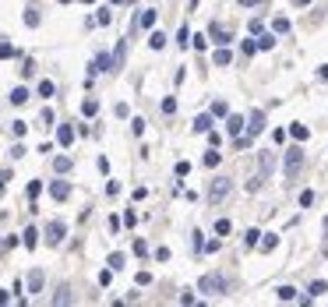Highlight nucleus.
Returning a JSON list of instances; mask_svg holds the SVG:
<instances>
[{"label": "nucleus", "mask_w": 328, "mask_h": 307, "mask_svg": "<svg viewBox=\"0 0 328 307\" xmlns=\"http://www.w3.org/2000/svg\"><path fill=\"white\" fill-rule=\"evenodd\" d=\"M198 290L219 297V293H226V276H219V272H205V276L198 279Z\"/></svg>", "instance_id": "nucleus-1"}, {"label": "nucleus", "mask_w": 328, "mask_h": 307, "mask_svg": "<svg viewBox=\"0 0 328 307\" xmlns=\"http://www.w3.org/2000/svg\"><path fill=\"white\" fill-rule=\"evenodd\" d=\"M230 194H233V180H230V177H215L212 187H208V201L215 205V201H226Z\"/></svg>", "instance_id": "nucleus-2"}, {"label": "nucleus", "mask_w": 328, "mask_h": 307, "mask_svg": "<svg viewBox=\"0 0 328 307\" xmlns=\"http://www.w3.org/2000/svg\"><path fill=\"white\" fill-rule=\"evenodd\" d=\"M300 166H304V152H300V149H289V152H286V177L297 180V177H300Z\"/></svg>", "instance_id": "nucleus-3"}, {"label": "nucleus", "mask_w": 328, "mask_h": 307, "mask_svg": "<svg viewBox=\"0 0 328 307\" xmlns=\"http://www.w3.org/2000/svg\"><path fill=\"white\" fill-rule=\"evenodd\" d=\"M64 236H67V223H64V219H53V223L46 226V244H53V247H57Z\"/></svg>", "instance_id": "nucleus-4"}, {"label": "nucleus", "mask_w": 328, "mask_h": 307, "mask_svg": "<svg viewBox=\"0 0 328 307\" xmlns=\"http://www.w3.org/2000/svg\"><path fill=\"white\" fill-rule=\"evenodd\" d=\"M268 173H275V152H261L258 155V177L268 180Z\"/></svg>", "instance_id": "nucleus-5"}, {"label": "nucleus", "mask_w": 328, "mask_h": 307, "mask_svg": "<svg viewBox=\"0 0 328 307\" xmlns=\"http://www.w3.org/2000/svg\"><path fill=\"white\" fill-rule=\"evenodd\" d=\"M102 71H113V57H110V53H99V57L92 60V71H88V75L95 78V75H102Z\"/></svg>", "instance_id": "nucleus-6"}, {"label": "nucleus", "mask_w": 328, "mask_h": 307, "mask_svg": "<svg viewBox=\"0 0 328 307\" xmlns=\"http://www.w3.org/2000/svg\"><path fill=\"white\" fill-rule=\"evenodd\" d=\"M261 131H265V113H261V110H254V113H250V120H247V134L254 138V134H261Z\"/></svg>", "instance_id": "nucleus-7"}, {"label": "nucleus", "mask_w": 328, "mask_h": 307, "mask_svg": "<svg viewBox=\"0 0 328 307\" xmlns=\"http://www.w3.org/2000/svg\"><path fill=\"white\" fill-rule=\"evenodd\" d=\"M50 194H53L57 201H67V198H71V184H67V180H53V184H50Z\"/></svg>", "instance_id": "nucleus-8"}, {"label": "nucleus", "mask_w": 328, "mask_h": 307, "mask_svg": "<svg viewBox=\"0 0 328 307\" xmlns=\"http://www.w3.org/2000/svg\"><path fill=\"white\" fill-rule=\"evenodd\" d=\"M156 18H159V11H156V7H145L141 18H138V25H141V28H156Z\"/></svg>", "instance_id": "nucleus-9"}, {"label": "nucleus", "mask_w": 328, "mask_h": 307, "mask_svg": "<svg viewBox=\"0 0 328 307\" xmlns=\"http://www.w3.org/2000/svg\"><path fill=\"white\" fill-rule=\"evenodd\" d=\"M57 142L67 149V145L75 142V127H71V124H60V127H57Z\"/></svg>", "instance_id": "nucleus-10"}, {"label": "nucleus", "mask_w": 328, "mask_h": 307, "mask_svg": "<svg viewBox=\"0 0 328 307\" xmlns=\"http://www.w3.org/2000/svg\"><path fill=\"white\" fill-rule=\"evenodd\" d=\"M25 286H28V293H39V290H43V272H39V268H32V272H28V279H25Z\"/></svg>", "instance_id": "nucleus-11"}, {"label": "nucleus", "mask_w": 328, "mask_h": 307, "mask_svg": "<svg viewBox=\"0 0 328 307\" xmlns=\"http://www.w3.org/2000/svg\"><path fill=\"white\" fill-rule=\"evenodd\" d=\"M21 244H25L28 251H35V247H39V230H35V226H28V230L21 233Z\"/></svg>", "instance_id": "nucleus-12"}, {"label": "nucleus", "mask_w": 328, "mask_h": 307, "mask_svg": "<svg viewBox=\"0 0 328 307\" xmlns=\"http://www.w3.org/2000/svg\"><path fill=\"white\" fill-rule=\"evenodd\" d=\"M212 124H215V117H212V113H201V117L194 120V134H205Z\"/></svg>", "instance_id": "nucleus-13"}, {"label": "nucleus", "mask_w": 328, "mask_h": 307, "mask_svg": "<svg viewBox=\"0 0 328 307\" xmlns=\"http://www.w3.org/2000/svg\"><path fill=\"white\" fill-rule=\"evenodd\" d=\"M226 131H230V134H233V138H237V134H240V131H244V117H237V113H233V117H230V113H226Z\"/></svg>", "instance_id": "nucleus-14"}, {"label": "nucleus", "mask_w": 328, "mask_h": 307, "mask_svg": "<svg viewBox=\"0 0 328 307\" xmlns=\"http://www.w3.org/2000/svg\"><path fill=\"white\" fill-rule=\"evenodd\" d=\"M11 103H14V106H25V103H28V88H25V85L11 88Z\"/></svg>", "instance_id": "nucleus-15"}, {"label": "nucleus", "mask_w": 328, "mask_h": 307, "mask_svg": "<svg viewBox=\"0 0 328 307\" xmlns=\"http://www.w3.org/2000/svg\"><path fill=\"white\" fill-rule=\"evenodd\" d=\"M53 304H57V307H67V304H71V286H60V290L53 293Z\"/></svg>", "instance_id": "nucleus-16"}, {"label": "nucleus", "mask_w": 328, "mask_h": 307, "mask_svg": "<svg viewBox=\"0 0 328 307\" xmlns=\"http://www.w3.org/2000/svg\"><path fill=\"white\" fill-rule=\"evenodd\" d=\"M106 265H110V268H113V272H120V268H124V265H127V258H124V254H120V251H113V254H110V258H106Z\"/></svg>", "instance_id": "nucleus-17"}, {"label": "nucleus", "mask_w": 328, "mask_h": 307, "mask_svg": "<svg viewBox=\"0 0 328 307\" xmlns=\"http://www.w3.org/2000/svg\"><path fill=\"white\" fill-rule=\"evenodd\" d=\"M275 293H279V300H282V304H293V300H297V297H300V293H297V290H293V286H279V290H275Z\"/></svg>", "instance_id": "nucleus-18"}, {"label": "nucleus", "mask_w": 328, "mask_h": 307, "mask_svg": "<svg viewBox=\"0 0 328 307\" xmlns=\"http://www.w3.org/2000/svg\"><path fill=\"white\" fill-rule=\"evenodd\" d=\"M212 39H215V46H226V43H233V36H230L226 28H212Z\"/></svg>", "instance_id": "nucleus-19"}, {"label": "nucleus", "mask_w": 328, "mask_h": 307, "mask_svg": "<svg viewBox=\"0 0 328 307\" xmlns=\"http://www.w3.org/2000/svg\"><path fill=\"white\" fill-rule=\"evenodd\" d=\"M289 134H293L297 142H307V138H311V131H307L304 124H289Z\"/></svg>", "instance_id": "nucleus-20"}, {"label": "nucleus", "mask_w": 328, "mask_h": 307, "mask_svg": "<svg viewBox=\"0 0 328 307\" xmlns=\"http://www.w3.org/2000/svg\"><path fill=\"white\" fill-rule=\"evenodd\" d=\"M71 166H75V162H71V155H57V159H53V169H57V173H67Z\"/></svg>", "instance_id": "nucleus-21"}, {"label": "nucleus", "mask_w": 328, "mask_h": 307, "mask_svg": "<svg viewBox=\"0 0 328 307\" xmlns=\"http://www.w3.org/2000/svg\"><path fill=\"white\" fill-rule=\"evenodd\" d=\"M39 21H43V18H39V11H35V7H25V25H28V28H35Z\"/></svg>", "instance_id": "nucleus-22"}, {"label": "nucleus", "mask_w": 328, "mask_h": 307, "mask_svg": "<svg viewBox=\"0 0 328 307\" xmlns=\"http://www.w3.org/2000/svg\"><path fill=\"white\" fill-rule=\"evenodd\" d=\"M176 46H180V50H187V46H191V28H187V25L176 32Z\"/></svg>", "instance_id": "nucleus-23"}, {"label": "nucleus", "mask_w": 328, "mask_h": 307, "mask_svg": "<svg viewBox=\"0 0 328 307\" xmlns=\"http://www.w3.org/2000/svg\"><path fill=\"white\" fill-rule=\"evenodd\" d=\"M254 46H258V50H272V46H275V36H272V32H261V39H258Z\"/></svg>", "instance_id": "nucleus-24"}, {"label": "nucleus", "mask_w": 328, "mask_h": 307, "mask_svg": "<svg viewBox=\"0 0 328 307\" xmlns=\"http://www.w3.org/2000/svg\"><path fill=\"white\" fill-rule=\"evenodd\" d=\"M53 92H57V85H53L50 78H43V81H39V95H43V99H50Z\"/></svg>", "instance_id": "nucleus-25"}, {"label": "nucleus", "mask_w": 328, "mask_h": 307, "mask_svg": "<svg viewBox=\"0 0 328 307\" xmlns=\"http://www.w3.org/2000/svg\"><path fill=\"white\" fill-rule=\"evenodd\" d=\"M258 247H261V251H275V247H279V236H275V233H268L265 240H258Z\"/></svg>", "instance_id": "nucleus-26"}, {"label": "nucleus", "mask_w": 328, "mask_h": 307, "mask_svg": "<svg viewBox=\"0 0 328 307\" xmlns=\"http://www.w3.org/2000/svg\"><path fill=\"white\" fill-rule=\"evenodd\" d=\"M149 46H152V50H163V46H166V36H163V32H152V36H149Z\"/></svg>", "instance_id": "nucleus-27"}, {"label": "nucleus", "mask_w": 328, "mask_h": 307, "mask_svg": "<svg viewBox=\"0 0 328 307\" xmlns=\"http://www.w3.org/2000/svg\"><path fill=\"white\" fill-rule=\"evenodd\" d=\"M82 113H85V117H95V113H99V103H95V99H85V103H82Z\"/></svg>", "instance_id": "nucleus-28"}, {"label": "nucleus", "mask_w": 328, "mask_h": 307, "mask_svg": "<svg viewBox=\"0 0 328 307\" xmlns=\"http://www.w3.org/2000/svg\"><path fill=\"white\" fill-rule=\"evenodd\" d=\"M321 293H328V283L325 279H314L311 283V297H321Z\"/></svg>", "instance_id": "nucleus-29"}, {"label": "nucleus", "mask_w": 328, "mask_h": 307, "mask_svg": "<svg viewBox=\"0 0 328 307\" xmlns=\"http://www.w3.org/2000/svg\"><path fill=\"white\" fill-rule=\"evenodd\" d=\"M272 32H275V36L289 32V21H286V18H275V21H272Z\"/></svg>", "instance_id": "nucleus-30"}, {"label": "nucleus", "mask_w": 328, "mask_h": 307, "mask_svg": "<svg viewBox=\"0 0 328 307\" xmlns=\"http://www.w3.org/2000/svg\"><path fill=\"white\" fill-rule=\"evenodd\" d=\"M226 113H230V106H226L223 99H215V103H212V117H226Z\"/></svg>", "instance_id": "nucleus-31"}, {"label": "nucleus", "mask_w": 328, "mask_h": 307, "mask_svg": "<svg viewBox=\"0 0 328 307\" xmlns=\"http://www.w3.org/2000/svg\"><path fill=\"white\" fill-rule=\"evenodd\" d=\"M25 131H28L25 120H14V124H11V134H14V138H25Z\"/></svg>", "instance_id": "nucleus-32"}, {"label": "nucleus", "mask_w": 328, "mask_h": 307, "mask_svg": "<svg viewBox=\"0 0 328 307\" xmlns=\"http://www.w3.org/2000/svg\"><path fill=\"white\" fill-rule=\"evenodd\" d=\"M11 57H18V50L11 43H0V60H11Z\"/></svg>", "instance_id": "nucleus-33"}, {"label": "nucleus", "mask_w": 328, "mask_h": 307, "mask_svg": "<svg viewBox=\"0 0 328 307\" xmlns=\"http://www.w3.org/2000/svg\"><path fill=\"white\" fill-rule=\"evenodd\" d=\"M258 240H261V233H258V230H247L244 233V244H247V247H258Z\"/></svg>", "instance_id": "nucleus-34"}, {"label": "nucleus", "mask_w": 328, "mask_h": 307, "mask_svg": "<svg viewBox=\"0 0 328 307\" xmlns=\"http://www.w3.org/2000/svg\"><path fill=\"white\" fill-rule=\"evenodd\" d=\"M113 21V14H110V7H102L99 14H95V25H110Z\"/></svg>", "instance_id": "nucleus-35"}, {"label": "nucleus", "mask_w": 328, "mask_h": 307, "mask_svg": "<svg viewBox=\"0 0 328 307\" xmlns=\"http://www.w3.org/2000/svg\"><path fill=\"white\" fill-rule=\"evenodd\" d=\"M39 194H43V180H32V184H28V198H32V201H35V198H39Z\"/></svg>", "instance_id": "nucleus-36"}, {"label": "nucleus", "mask_w": 328, "mask_h": 307, "mask_svg": "<svg viewBox=\"0 0 328 307\" xmlns=\"http://www.w3.org/2000/svg\"><path fill=\"white\" fill-rule=\"evenodd\" d=\"M250 145H254V138H250V134H237V149H240V152L250 149Z\"/></svg>", "instance_id": "nucleus-37"}, {"label": "nucleus", "mask_w": 328, "mask_h": 307, "mask_svg": "<svg viewBox=\"0 0 328 307\" xmlns=\"http://www.w3.org/2000/svg\"><path fill=\"white\" fill-rule=\"evenodd\" d=\"M219 159H223V152H219V149H212V152L205 155V166H219Z\"/></svg>", "instance_id": "nucleus-38"}, {"label": "nucleus", "mask_w": 328, "mask_h": 307, "mask_svg": "<svg viewBox=\"0 0 328 307\" xmlns=\"http://www.w3.org/2000/svg\"><path fill=\"white\" fill-rule=\"evenodd\" d=\"M230 230H233V223H230V219H219V223H215V233H219V236H226Z\"/></svg>", "instance_id": "nucleus-39"}, {"label": "nucleus", "mask_w": 328, "mask_h": 307, "mask_svg": "<svg viewBox=\"0 0 328 307\" xmlns=\"http://www.w3.org/2000/svg\"><path fill=\"white\" fill-rule=\"evenodd\" d=\"M215 64H219V67H226V64H230V53H226V50H223V46H219V50H215Z\"/></svg>", "instance_id": "nucleus-40"}, {"label": "nucleus", "mask_w": 328, "mask_h": 307, "mask_svg": "<svg viewBox=\"0 0 328 307\" xmlns=\"http://www.w3.org/2000/svg\"><path fill=\"white\" fill-rule=\"evenodd\" d=\"M191 46H194V50H205L208 39H205V36H191Z\"/></svg>", "instance_id": "nucleus-41"}, {"label": "nucleus", "mask_w": 328, "mask_h": 307, "mask_svg": "<svg viewBox=\"0 0 328 307\" xmlns=\"http://www.w3.org/2000/svg\"><path fill=\"white\" fill-rule=\"evenodd\" d=\"M39 124L50 127V124H53V110H43V113H39Z\"/></svg>", "instance_id": "nucleus-42"}, {"label": "nucleus", "mask_w": 328, "mask_h": 307, "mask_svg": "<svg viewBox=\"0 0 328 307\" xmlns=\"http://www.w3.org/2000/svg\"><path fill=\"white\" fill-rule=\"evenodd\" d=\"M205 134H208V145H212V149H219V145H223V138H219V134H215V131H212V127H208V131H205Z\"/></svg>", "instance_id": "nucleus-43"}, {"label": "nucleus", "mask_w": 328, "mask_h": 307, "mask_svg": "<svg viewBox=\"0 0 328 307\" xmlns=\"http://www.w3.org/2000/svg\"><path fill=\"white\" fill-rule=\"evenodd\" d=\"M187 173H191V162L180 159V162H176V177H187Z\"/></svg>", "instance_id": "nucleus-44"}, {"label": "nucleus", "mask_w": 328, "mask_h": 307, "mask_svg": "<svg viewBox=\"0 0 328 307\" xmlns=\"http://www.w3.org/2000/svg\"><path fill=\"white\" fill-rule=\"evenodd\" d=\"M110 279H113V268H102L99 272V286H110Z\"/></svg>", "instance_id": "nucleus-45"}, {"label": "nucleus", "mask_w": 328, "mask_h": 307, "mask_svg": "<svg viewBox=\"0 0 328 307\" xmlns=\"http://www.w3.org/2000/svg\"><path fill=\"white\" fill-rule=\"evenodd\" d=\"M163 113H176V99H163Z\"/></svg>", "instance_id": "nucleus-46"}, {"label": "nucleus", "mask_w": 328, "mask_h": 307, "mask_svg": "<svg viewBox=\"0 0 328 307\" xmlns=\"http://www.w3.org/2000/svg\"><path fill=\"white\" fill-rule=\"evenodd\" d=\"M113 113H117V117H120V120H124V117H127V113H131V110H127V103H117V110H113Z\"/></svg>", "instance_id": "nucleus-47"}, {"label": "nucleus", "mask_w": 328, "mask_h": 307, "mask_svg": "<svg viewBox=\"0 0 328 307\" xmlns=\"http://www.w3.org/2000/svg\"><path fill=\"white\" fill-rule=\"evenodd\" d=\"M311 201H314V191H304V194H300V205H304V209H307V205H311Z\"/></svg>", "instance_id": "nucleus-48"}, {"label": "nucleus", "mask_w": 328, "mask_h": 307, "mask_svg": "<svg viewBox=\"0 0 328 307\" xmlns=\"http://www.w3.org/2000/svg\"><path fill=\"white\" fill-rule=\"evenodd\" d=\"M21 75H25V78H32V75H35V64H32V60H25V67H21Z\"/></svg>", "instance_id": "nucleus-49"}, {"label": "nucleus", "mask_w": 328, "mask_h": 307, "mask_svg": "<svg viewBox=\"0 0 328 307\" xmlns=\"http://www.w3.org/2000/svg\"><path fill=\"white\" fill-rule=\"evenodd\" d=\"M250 53H258V46H254L250 39H244V57H250Z\"/></svg>", "instance_id": "nucleus-50"}, {"label": "nucleus", "mask_w": 328, "mask_h": 307, "mask_svg": "<svg viewBox=\"0 0 328 307\" xmlns=\"http://www.w3.org/2000/svg\"><path fill=\"white\" fill-rule=\"evenodd\" d=\"M7 180H11V173H0V194H4V187H7Z\"/></svg>", "instance_id": "nucleus-51"}, {"label": "nucleus", "mask_w": 328, "mask_h": 307, "mask_svg": "<svg viewBox=\"0 0 328 307\" xmlns=\"http://www.w3.org/2000/svg\"><path fill=\"white\" fill-rule=\"evenodd\" d=\"M244 7H258V4H265V0H240Z\"/></svg>", "instance_id": "nucleus-52"}, {"label": "nucleus", "mask_w": 328, "mask_h": 307, "mask_svg": "<svg viewBox=\"0 0 328 307\" xmlns=\"http://www.w3.org/2000/svg\"><path fill=\"white\" fill-rule=\"evenodd\" d=\"M318 75H321V78H325V81H328V67H321V71H318Z\"/></svg>", "instance_id": "nucleus-53"}, {"label": "nucleus", "mask_w": 328, "mask_h": 307, "mask_svg": "<svg viewBox=\"0 0 328 307\" xmlns=\"http://www.w3.org/2000/svg\"><path fill=\"white\" fill-rule=\"evenodd\" d=\"M4 251H7V244H4V240H0V254H4Z\"/></svg>", "instance_id": "nucleus-54"}, {"label": "nucleus", "mask_w": 328, "mask_h": 307, "mask_svg": "<svg viewBox=\"0 0 328 307\" xmlns=\"http://www.w3.org/2000/svg\"><path fill=\"white\" fill-rule=\"evenodd\" d=\"M293 4H311V0H293Z\"/></svg>", "instance_id": "nucleus-55"}, {"label": "nucleus", "mask_w": 328, "mask_h": 307, "mask_svg": "<svg viewBox=\"0 0 328 307\" xmlns=\"http://www.w3.org/2000/svg\"><path fill=\"white\" fill-rule=\"evenodd\" d=\"M82 4H95V0H82Z\"/></svg>", "instance_id": "nucleus-56"}, {"label": "nucleus", "mask_w": 328, "mask_h": 307, "mask_svg": "<svg viewBox=\"0 0 328 307\" xmlns=\"http://www.w3.org/2000/svg\"><path fill=\"white\" fill-rule=\"evenodd\" d=\"M113 4H120V0H113Z\"/></svg>", "instance_id": "nucleus-57"}]
</instances>
